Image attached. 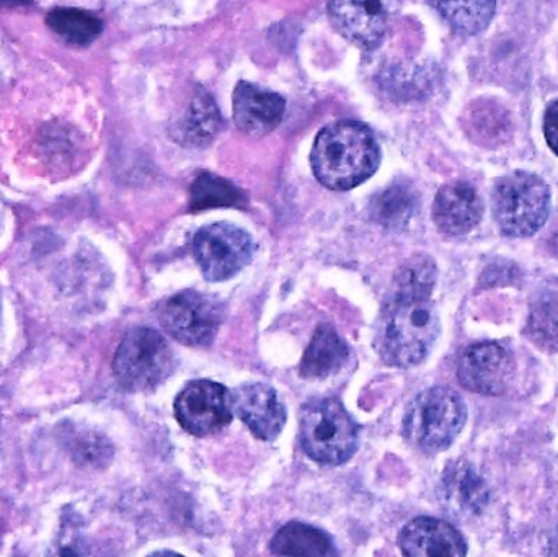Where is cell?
<instances>
[{"label": "cell", "instance_id": "6da1fadb", "mask_svg": "<svg viewBox=\"0 0 558 557\" xmlns=\"http://www.w3.org/2000/svg\"><path fill=\"white\" fill-rule=\"evenodd\" d=\"M439 319L429 296L390 293L377 317L374 347L386 365L410 368L432 352Z\"/></svg>", "mask_w": 558, "mask_h": 557}, {"label": "cell", "instance_id": "7a4b0ae2", "mask_svg": "<svg viewBox=\"0 0 558 557\" xmlns=\"http://www.w3.org/2000/svg\"><path fill=\"white\" fill-rule=\"evenodd\" d=\"M380 164L379 144L366 124L343 120L328 124L312 147L315 179L335 192H347L366 182Z\"/></svg>", "mask_w": 558, "mask_h": 557}, {"label": "cell", "instance_id": "3957f363", "mask_svg": "<svg viewBox=\"0 0 558 557\" xmlns=\"http://www.w3.org/2000/svg\"><path fill=\"white\" fill-rule=\"evenodd\" d=\"M299 438L315 463L338 467L353 457L360 431L338 399H320L302 408Z\"/></svg>", "mask_w": 558, "mask_h": 557}, {"label": "cell", "instance_id": "277c9868", "mask_svg": "<svg viewBox=\"0 0 558 557\" xmlns=\"http://www.w3.org/2000/svg\"><path fill=\"white\" fill-rule=\"evenodd\" d=\"M465 419L468 409L458 392L446 388L426 389L407 409L403 435L418 450L436 453L451 447Z\"/></svg>", "mask_w": 558, "mask_h": 557}, {"label": "cell", "instance_id": "5b68a950", "mask_svg": "<svg viewBox=\"0 0 558 557\" xmlns=\"http://www.w3.org/2000/svg\"><path fill=\"white\" fill-rule=\"evenodd\" d=\"M549 213L550 190L541 177L514 170L495 185L494 215L505 234L533 235L546 225Z\"/></svg>", "mask_w": 558, "mask_h": 557}, {"label": "cell", "instance_id": "8992f818", "mask_svg": "<svg viewBox=\"0 0 558 557\" xmlns=\"http://www.w3.org/2000/svg\"><path fill=\"white\" fill-rule=\"evenodd\" d=\"M173 370V353L157 330L137 327L121 340L113 372L121 388L141 392L157 388Z\"/></svg>", "mask_w": 558, "mask_h": 557}, {"label": "cell", "instance_id": "52a82bcc", "mask_svg": "<svg viewBox=\"0 0 558 557\" xmlns=\"http://www.w3.org/2000/svg\"><path fill=\"white\" fill-rule=\"evenodd\" d=\"M225 319V310L215 298L186 290L167 298L159 307L163 330L177 342L208 347Z\"/></svg>", "mask_w": 558, "mask_h": 557}, {"label": "cell", "instance_id": "ba28073f", "mask_svg": "<svg viewBox=\"0 0 558 557\" xmlns=\"http://www.w3.org/2000/svg\"><path fill=\"white\" fill-rule=\"evenodd\" d=\"M255 245L244 229L228 222L205 226L193 239V254L206 280L226 281L244 270Z\"/></svg>", "mask_w": 558, "mask_h": 557}, {"label": "cell", "instance_id": "9c48e42d", "mask_svg": "<svg viewBox=\"0 0 558 557\" xmlns=\"http://www.w3.org/2000/svg\"><path fill=\"white\" fill-rule=\"evenodd\" d=\"M175 417L183 431L195 437L216 434L231 424V392L209 379L189 383L177 396Z\"/></svg>", "mask_w": 558, "mask_h": 557}, {"label": "cell", "instance_id": "30bf717a", "mask_svg": "<svg viewBox=\"0 0 558 557\" xmlns=\"http://www.w3.org/2000/svg\"><path fill=\"white\" fill-rule=\"evenodd\" d=\"M514 363L500 343L482 342L464 350L458 363L459 383L469 391L498 396L513 378Z\"/></svg>", "mask_w": 558, "mask_h": 557}, {"label": "cell", "instance_id": "8fae6325", "mask_svg": "<svg viewBox=\"0 0 558 557\" xmlns=\"http://www.w3.org/2000/svg\"><path fill=\"white\" fill-rule=\"evenodd\" d=\"M331 25L353 45L374 49L380 45L389 23L387 0H330Z\"/></svg>", "mask_w": 558, "mask_h": 557}, {"label": "cell", "instance_id": "7c38bea8", "mask_svg": "<svg viewBox=\"0 0 558 557\" xmlns=\"http://www.w3.org/2000/svg\"><path fill=\"white\" fill-rule=\"evenodd\" d=\"M232 412L258 440L274 441L286 424V409L277 391L264 383L245 385L231 395Z\"/></svg>", "mask_w": 558, "mask_h": 557}, {"label": "cell", "instance_id": "4fadbf2b", "mask_svg": "<svg viewBox=\"0 0 558 557\" xmlns=\"http://www.w3.org/2000/svg\"><path fill=\"white\" fill-rule=\"evenodd\" d=\"M403 555L413 557H459L468 555L461 533L445 520L420 517L403 526L399 535Z\"/></svg>", "mask_w": 558, "mask_h": 557}, {"label": "cell", "instance_id": "5bb4252c", "mask_svg": "<svg viewBox=\"0 0 558 557\" xmlns=\"http://www.w3.org/2000/svg\"><path fill=\"white\" fill-rule=\"evenodd\" d=\"M286 101L275 92L241 82L234 92V121L239 130L252 136H264L281 123Z\"/></svg>", "mask_w": 558, "mask_h": 557}, {"label": "cell", "instance_id": "9a60e30c", "mask_svg": "<svg viewBox=\"0 0 558 557\" xmlns=\"http://www.w3.org/2000/svg\"><path fill=\"white\" fill-rule=\"evenodd\" d=\"M484 205L477 190L468 182H452L442 186L433 205V219L439 231L462 235L472 231L482 219Z\"/></svg>", "mask_w": 558, "mask_h": 557}, {"label": "cell", "instance_id": "2e32d148", "mask_svg": "<svg viewBox=\"0 0 558 557\" xmlns=\"http://www.w3.org/2000/svg\"><path fill=\"white\" fill-rule=\"evenodd\" d=\"M441 500L452 516H477L487 506L488 489L471 464L454 463L442 476Z\"/></svg>", "mask_w": 558, "mask_h": 557}, {"label": "cell", "instance_id": "e0dca14e", "mask_svg": "<svg viewBox=\"0 0 558 557\" xmlns=\"http://www.w3.org/2000/svg\"><path fill=\"white\" fill-rule=\"evenodd\" d=\"M350 350L340 334L330 324H322L305 349L299 373L305 379L328 378L344 365Z\"/></svg>", "mask_w": 558, "mask_h": 557}, {"label": "cell", "instance_id": "ac0fdd59", "mask_svg": "<svg viewBox=\"0 0 558 557\" xmlns=\"http://www.w3.org/2000/svg\"><path fill=\"white\" fill-rule=\"evenodd\" d=\"M464 121L469 136L485 147H498L507 143L513 131L507 108L487 98L474 101Z\"/></svg>", "mask_w": 558, "mask_h": 557}, {"label": "cell", "instance_id": "d6986e66", "mask_svg": "<svg viewBox=\"0 0 558 557\" xmlns=\"http://www.w3.org/2000/svg\"><path fill=\"white\" fill-rule=\"evenodd\" d=\"M429 5L459 35L484 32L495 16L497 0H428Z\"/></svg>", "mask_w": 558, "mask_h": 557}, {"label": "cell", "instance_id": "ffe728a7", "mask_svg": "<svg viewBox=\"0 0 558 557\" xmlns=\"http://www.w3.org/2000/svg\"><path fill=\"white\" fill-rule=\"evenodd\" d=\"M271 553L277 556H335L330 536L314 526L289 523L271 540Z\"/></svg>", "mask_w": 558, "mask_h": 557}, {"label": "cell", "instance_id": "44dd1931", "mask_svg": "<svg viewBox=\"0 0 558 557\" xmlns=\"http://www.w3.org/2000/svg\"><path fill=\"white\" fill-rule=\"evenodd\" d=\"M416 196L412 189L402 183H393L374 196L371 216L374 221L387 229H402L415 215Z\"/></svg>", "mask_w": 558, "mask_h": 557}, {"label": "cell", "instance_id": "7402d4cb", "mask_svg": "<svg viewBox=\"0 0 558 557\" xmlns=\"http://www.w3.org/2000/svg\"><path fill=\"white\" fill-rule=\"evenodd\" d=\"M221 126V114L213 98L206 92H199L190 105L185 120L180 123L179 136L183 143L203 146L209 143Z\"/></svg>", "mask_w": 558, "mask_h": 557}, {"label": "cell", "instance_id": "603a6c76", "mask_svg": "<svg viewBox=\"0 0 558 557\" xmlns=\"http://www.w3.org/2000/svg\"><path fill=\"white\" fill-rule=\"evenodd\" d=\"M527 336L543 350H558V284L546 288L534 301Z\"/></svg>", "mask_w": 558, "mask_h": 557}, {"label": "cell", "instance_id": "cb8c5ba5", "mask_svg": "<svg viewBox=\"0 0 558 557\" xmlns=\"http://www.w3.org/2000/svg\"><path fill=\"white\" fill-rule=\"evenodd\" d=\"M49 28L71 45L84 46L94 41L104 23L100 19L81 9H54L46 16Z\"/></svg>", "mask_w": 558, "mask_h": 557}, {"label": "cell", "instance_id": "d4e9b609", "mask_svg": "<svg viewBox=\"0 0 558 557\" xmlns=\"http://www.w3.org/2000/svg\"><path fill=\"white\" fill-rule=\"evenodd\" d=\"M192 199H190V209L192 211H205L211 208H231V206H241L245 202L244 193L221 177L205 172L193 182Z\"/></svg>", "mask_w": 558, "mask_h": 557}, {"label": "cell", "instance_id": "484cf974", "mask_svg": "<svg viewBox=\"0 0 558 557\" xmlns=\"http://www.w3.org/2000/svg\"><path fill=\"white\" fill-rule=\"evenodd\" d=\"M436 283V265L428 255H415L407 261L393 278V294L432 296Z\"/></svg>", "mask_w": 558, "mask_h": 557}, {"label": "cell", "instance_id": "4316f807", "mask_svg": "<svg viewBox=\"0 0 558 557\" xmlns=\"http://www.w3.org/2000/svg\"><path fill=\"white\" fill-rule=\"evenodd\" d=\"M544 134L550 149L558 156V98L550 101L544 114Z\"/></svg>", "mask_w": 558, "mask_h": 557}, {"label": "cell", "instance_id": "83f0119b", "mask_svg": "<svg viewBox=\"0 0 558 557\" xmlns=\"http://www.w3.org/2000/svg\"><path fill=\"white\" fill-rule=\"evenodd\" d=\"M549 245L550 249H553V251L558 255V213L556 216V221H554L553 229H550Z\"/></svg>", "mask_w": 558, "mask_h": 557}, {"label": "cell", "instance_id": "f1b7e54d", "mask_svg": "<svg viewBox=\"0 0 558 557\" xmlns=\"http://www.w3.org/2000/svg\"><path fill=\"white\" fill-rule=\"evenodd\" d=\"M32 0H0V9H16V7L29 5Z\"/></svg>", "mask_w": 558, "mask_h": 557}, {"label": "cell", "instance_id": "f546056e", "mask_svg": "<svg viewBox=\"0 0 558 557\" xmlns=\"http://www.w3.org/2000/svg\"><path fill=\"white\" fill-rule=\"evenodd\" d=\"M550 555H558V530L556 536H554L553 542H550Z\"/></svg>", "mask_w": 558, "mask_h": 557}]
</instances>
